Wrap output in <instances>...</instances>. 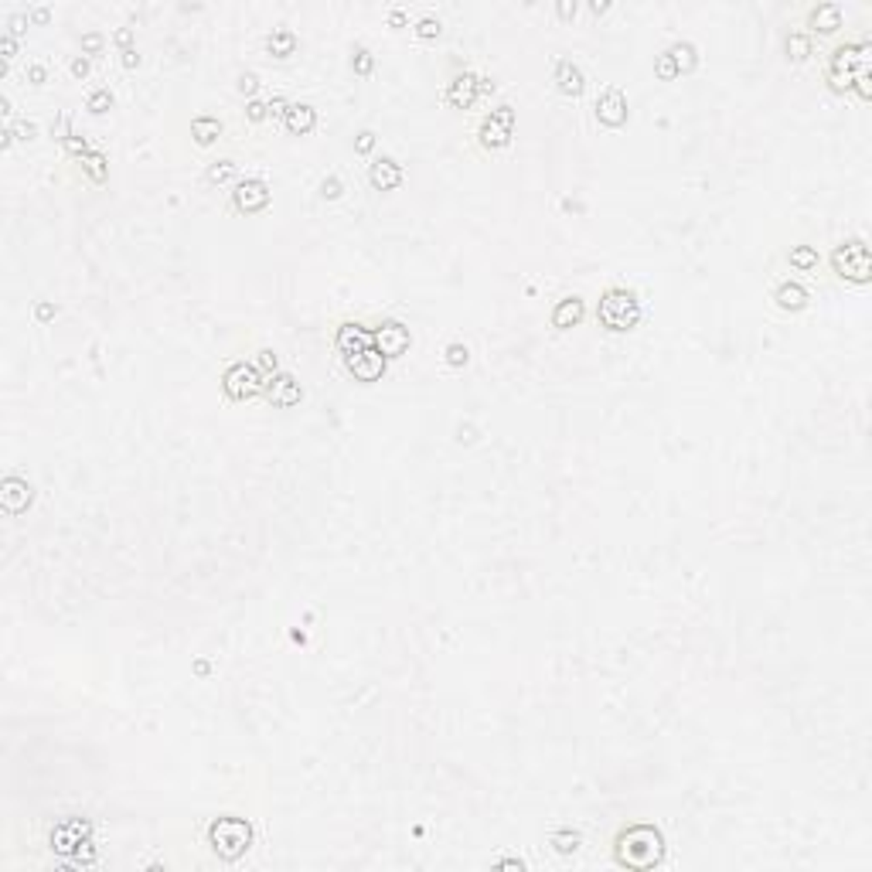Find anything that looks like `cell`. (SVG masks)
<instances>
[{
    "instance_id": "1",
    "label": "cell",
    "mask_w": 872,
    "mask_h": 872,
    "mask_svg": "<svg viewBox=\"0 0 872 872\" xmlns=\"http://www.w3.org/2000/svg\"><path fill=\"white\" fill-rule=\"evenodd\" d=\"M613 859L624 869H655L664 859V835L655 824H631L617 831L613 838Z\"/></svg>"
},
{
    "instance_id": "2",
    "label": "cell",
    "mask_w": 872,
    "mask_h": 872,
    "mask_svg": "<svg viewBox=\"0 0 872 872\" xmlns=\"http://www.w3.org/2000/svg\"><path fill=\"white\" fill-rule=\"evenodd\" d=\"M208 845H212V852L218 859L236 862V859H242L252 848V824L245 818H232V815L215 818L208 824Z\"/></svg>"
},
{
    "instance_id": "3",
    "label": "cell",
    "mask_w": 872,
    "mask_h": 872,
    "mask_svg": "<svg viewBox=\"0 0 872 872\" xmlns=\"http://www.w3.org/2000/svg\"><path fill=\"white\" fill-rule=\"evenodd\" d=\"M596 320L613 331V334H624V331H634L641 324V300H637L631 290L624 287H610L600 303H596Z\"/></svg>"
},
{
    "instance_id": "4",
    "label": "cell",
    "mask_w": 872,
    "mask_h": 872,
    "mask_svg": "<svg viewBox=\"0 0 872 872\" xmlns=\"http://www.w3.org/2000/svg\"><path fill=\"white\" fill-rule=\"evenodd\" d=\"M48 842L58 855H69L76 862H92L96 859V848H92V828L85 818H65L62 824H55Z\"/></svg>"
},
{
    "instance_id": "5",
    "label": "cell",
    "mask_w": 872,
    "mask_h": 872,
    "mask_svg": "<svg viewBox=\"0 0 872 872\" xmlns=\"http://www.w3.org/2000/svg\"><path fill=\"white\" fill-rule=\"evenodd\" d=\"M869 62V41H852V45H838L828 62V89L831 92H848L855 72H862Z\"/></svg>"
},
{
    "instance_id": "6",
    "label": "cell",
    "mask_w": 872,
    "mask_h": 872,
    "mask_svg": "<svg viewBox=\"0 0 872 872\" xmlns=\"http://www.w3.org/2000/svg\"><path fill=\"white\" fill-rule=\"evenodd\" d=\"M831 266L835 273L845 280V283H855V287H866L872 280V259H869V245L862 238H848L842 245H835L831 252Z\"/></svg>"
},
{
    "instance_id": "7",
    "label": "cell",
    "mask_w": 872,
    "mask_h": 872,
    "mask_svg": "<svg viewBox=\"0 0 872 872\" xmlns=\"http://www.w3.org/2000/svg\"><path fill=\"white\" fill-rule=\"evenodd\" d=\"M222 389H225V396L229 399L245 402V399H252V396L263 392L266 378L256 365H249V362H232V365L225 369V375H222Z\"/></svg>"
},
{
    "instance_id": "8",
    "label": "cell",
    "mask_w": 872,
    "mask_h": 872,
    "mask_svg": "<svg viewBox=\"0 0 872 872\" xmlns=\"http://www.w3.org/2000/svg\"><path fill=\"white\" fill-rule=\"evenodd\" d=\"M480 147L484 150H501L511 143V136H515V109L511 106H498L491 109L484 120H480Z\"/></svg>"
},
{
    "instance_id": "9",
    "label": "cell",
    "mask_w": 872,
    "mask_h": 872,
    "mask_svg": "<svg viewBox=\"0 0 872 872\" xmlns=\"http://www.w3.org/2000/svg\"><path fill=\"white\" fill-rule=\"evenodd\" d=\"M409 344H413V334H409V327L406 324H399V320H385L378 331H375V351L389 362V358H402L406 351H409Z\"/></svg>"
},
{
    "instance_id": "10",
    "label": "cell",
    "mask_w": 872,
    "mask_h": 872,
    "mask_svg": "<svg viewBox=\"0 0 872 872\" xmlns=\"http://www.w3.org/2000/svg\"><path fill=\"white\" fill-rule=\"evenodd\" d=\"M596 120L610 127V130H620L627 123V96L617 89V85H607L600 96H596Z\"/></svg>"
},
{
    "instance_id": "11",
    "label": "cell",
    "mask_w": 872,
    "mask_h": 872,
    "mask_svg": "<svg viewBox=\"0 0 872 872\" xmlns=\"http://www.w3.org/2000/svg\"><path fill=\"white\" fill-rule=\"evenodd\" d=\"M232 205H236V212H242V215L263 212L266 205H269V185L259 181V178H245V181H238L236 191H232Z\"/></svg>"
},
{
    "instance_id": "12",
    "label": "cell",
    "mask_w": 872,
    "mask_h": 872,
    "mask_svg": "<svg viewBox=\"0 0 872 872\" xmlns=\"http://www.w3.org/2000/svg\"><path fill=\"white\" fill-rule=\"evenodd\" d=\"M31 501H34V487L27 484L24 477H17V474L3 477V484H0V504H3L7 515H21V511H27Z\"/></svg>"
},
{
    "instance_id": "13",
    "label": "cell",
    "mask_w": 872,
    "mask_h": 872,
    "mask_svg": "<svg viewBox=\"0 0 872 872\" xmlns=\"http://www.w3.org/2000/svg\"><path fill=\"white\" fill-rule=\"evenodd\" d=\"M266 399H269V406L290 409V406H296V402L303 399V389H300V382L293 378L290 371H276V375H269V382H266Z\"/></svg>"
},
{
    "instance_id": "14",
    "label": "cell",
    "mask_w": 872,
    "mask_h": 872,
    "mask_svg": "<svg viewBox=\"0 0 872 872\" xmlns=\"http://www.w3.org/2000/svg\"><path fill=\"white\" fill-rule=\"evenodd\" d=\"M334 348L341 351L344 358H351V355H362V351H369L375 348V334H371L365 324H355V320H348L338 327V334H334Z\"/></svg>"
},
{
    "instance_id": "15",
    "label": "cell",
    "mask_w": 872,
    "mask_h": 872,
    "mask_svg": "<svg viewBox=\"0 0 872 872\" xmlns=\"http://www.w3.org/2000/svg\"><path fill=\"white\" fill-rule=\"evenodd\" d=\"M480 76L474 72H460V76H453L447 85V92H443V99H447L453 109H471L480 99Z\"/></svg>"
},
{
    "instance_id": "16",
    "label": "cell",
    "mask_w": 872,
    "mask_h": 872,
    "mask_svg": "<svg viewBox=\"0 0 872 872\" xmlns=\"http://www.w3.org/2000/svg\"><path fill=\"white\" fill-rule=\"evenodd\" d=\"M344 369L355 375V382H378L382 375H385V358L369 348V351H362V355H351V358H344Z\"/></svg>"
},
{
    "instance_id": "17",
    "label": "cell",
    "mask_w": 872,
    "mask_h": 872,
    "mask_svg": "<svg viewBox=\"0 0 872 872\" xmlns=\"http://www.w3.org/2000/svg\"><path fill=\"white\" fill-rule=\"evenodd\" d=\"M552 79H555V89H559L562 96H569V99L582 96V89H586V76H582V69L573 62V58H559V62H555Z\"/></svg>"
},
{
    "instance_id": "18",
    "label": "cell",
    "mask_w": 872,
    "mask_h": 872,
    "mask_svg": "<svg viewBox=\"0 0 872 872\" xmlns=\"http://www.w3.org/2000/svg\"><path fill=\"white\" fill-rule=\"evenodd\" d=\"M369 185L375 191H396L402 185V164L392 157H378L369 164Z\"/></svg>"
},
{
    "instance_id": "19",
    "label": "cell",
    "mask_w": 872,
    "mask_h": 872,
    "mask_svg": "<svg viewBox=\"0 0 872 872\" xmlns=\"http://www.w3.org/2000/svg\"><path fill=\"white\" fill-rule=\"evenodd\" d=\"M808 27L818 31V34H835V31L842 27V7L831 3V0L811 7V10H808Z\"/></svg>"
},
{
    "instance_id": "20",
    "label": "cell",
    "mask_w": 872,
    "mask_h": 872,
    "mask_svg": "<svg viewBox=\"0 0 872 872\" xmlns=\"http://www.w3.org/2000/svg\"><path fill=\"white\" fill-rule=\"evenodd\" d=\"M582 317H586V303H582L580 296H562L552 307V327H559V331L576 327Z\"/></svg>"
},
{
    "instance_id": "21",
    "label": "cell",
    "mask_w": 872,
    "mask_h": 872,
    "mask_svg": "<svg viewBox=\"0 0 872 872\" xmlns=\"http://www.w3.org/2000/svg\"><path fill=\"white\" fill-rule=\"evenodd\" d=\"M287 130L290 133H296V136H307V133L317 127V109L314 106H307V103H290V109H287Z\"/></svg>"
},
{
    "instance_id": "22",
    "label": "cell",
    "mask_w": 872,
    "mask_h": 872,
    "mask_svg": "<svg viewBox=\"0 0 872 872\" xmlns=\"http://www.w3.org/2000/svg\"><path fill=\"white\" fill-rule=\"evenodd\" d=\"M773 300H777V307H780V310H791V314H797V310H804V307H808V290H804L801 283H794V280H784V283L773 290Z\"/></svg>"
},
{
    "instance_id": "23",
    "label": "cell",
    "mask_w": 872,
    "mask_h": 872,
    "mask_svg": "<svg viewBox=\"0 0 872 872\" xmlns=\"http://www.w3.org/2000/svg\"><path fill=\"white\" fill-rule=\"evenodd\" d=\"M191 136H194L198 147H212L222 136V120L218 116H194L191 120Z\"/></svg>"
},
{
    "instance_id": "24",
    "label": "cell",
    "mask_w": 872,
    "mask_h": 872,
    "mask_svg": "<svg viewBox=\"0 0 872 872\" xmlns=\"http://www.w3.org/2000/svg\"><path fill=\"white\" fill-rule=\"evenodd\" d=\"M784 52H787L791 62H804V58L815 55V41H811V34H804V31H791V34L784 38Z\"/></svg>"
},
{
    "instance_id": "25",
    "label": "cell",
    "mask_w": 872,
    "mask_h": 872,
    "mask_svg": "<svg viewBox=\"0 0 872 872\" xmlns=\"http://www.w3.org/2000/svg\"><path fill=\"white\" fill-rule=\"evenodd\" d=\"M664 52L671 55V62H675L678 76H685V72H692V69L699 65V52H695V45H692V41H675V45H671V48H664Z\"/></svg>"
},
{
    "instance_id": "26",
    "label": "cell",
    "mask_w": 872,
    "mask_h": 872,
    "mask_svg": "<svg viewBox=\"0 0 872 872\" xmlns=\"http://www.w3.org/2000/svg\"><path fill=\"white\" fill-rule=\"evenodd\" d=\"M266 48H269V55H276V58H290L296 52V34H293L290 27H276L266 38Z\"/></svg>"
},
{
    "instance_id": "27",
    "label": "cell",
    "mask_w": 872,
    "mask_h": 872,
    "mask_svg": "<svg viewBox=\"0 0 872 872\" xmlns=\"http://www.w3.org/2000/svg\"><path fill=\"white\" fill-rule=\"evenodd\" d=\"M82 174L92 181V185H103L109 178V160L106 154H99V150H89L85 157H82Z\"/></svg>"
},
{
    "instance_id": "28",
    "label": "cell",
    "mask_w": 872,
    "mask_h": 872,
    "mask_svg": "<svg viewBox=\"0 0 872 872\" xmlns=\"http://www.w3.org/2000/svg\"><path fill=\"white\" fill-rule=\"evenodd\" d=\"M787 263H791L794 269H801V273H811V269H818L821 256H818L815 245H794L791 252H787Z\"/></svg>"
},
{
    "instance_id": "29",
    "label": "cell",
    "mask_w": 872,
    "mask_h": 872,
    "mask_svg": "<svg viewBox=\"0 0 872 872\" xmlns=\"http://www.w3.org/2000/svg\"><path fill=\"white\" fill-rule=\"evenodd\" d=\"M549 845H552L559 855H573V852L582 845V835L580 831H573V828H559V831L549 835Z\"/></svg>"
},
{
    "instance_id": "30",
    "label": "cell",
    "mask_w": 872,
    "mask_h": 872,
    "mask_svg": "<svg viewBox=\"0 0 872 872\" xmlns=\"http://www.w3.org/2000/svg\"><path fill=\"white\" fill-rule=\"evenodd\" d=\"M208 185H225V181H232L236 178V160H229V157H222V160H215V164H208Z\"/></svg>"
},
{
    "instance_id": "31",
    "label": "cell",
    "mask_w": 872,
    "mask_h": 872,
    "mask_svg": "<svg viewBox=\"0 0 872 872\" xmlns=\"http://www.w3.org/2000/svg\"><path fill=\"white\" fill-rule=\"evenodd\" d=\"M443 362H447L450 369H464V365L471 362V348L464 341H450L447 348H443Z\"/></svg>"
},
{
    "instance_id": "32",
    "label": "cell",
    "mask_w": 872,
    "mask_h": 872,
    "mask_svg": "<svg viewBox=\"0 0 872 872\" xmlns=\"http://www.w3.org/2000/svg\"><path fill=\"white\" fill-rule=\"evenodd\" d=\"M85 109L96 113V116H103L106 109H113V92H109V89H92L89 99H85Z\"/></svg>"
},
{
    "instance_id": "33",
    "label": "cell",
    "mask_w": 872,
    "mask_h": 872,
    "mask_svg": "<svg viewBox=\"0 0 872 872\" xmlns=\"http://www.w3.org/2000/svg\"><path fill=\"white\" fill-rule=\"evenodd\" d=\"M413 31H416V38H423V41H433V38H440L443 24H440L436 17H429V14H426V17H420V21H416V27H413Z\"/></svg>"
},
{
    "instance_id": "34",
    "label": "cell",
    "mask_w": 872,
    "mask_h": 872,
    "mask_svg": "<svg viewBox=\"0 0 872 872\" xmlns=\"http://www.w3.org/2000/svg\"><path fill=\"white\" fill-rule=\"evenodd\" d=\"M655 76H658L661 82L678 79V69H675V62H671V55H668V52H661L658 58H655Z\"/></svg>"
},
{
    "instance_id": "35",
    "label": "cell",
    "mask_w": 872,
    "mask_h": 872,
    "mask_svg": "<svg viewBox=\"0 0 872 872\" xmlns=\"http://www.w3.org/2000/svg\"><path fill=\"white\" fill-rule=\"evenodd\" d=\"M371 65H375V58H371L369 48H355V55H351V69H355L358 76H371Z\"/></svg>"
},
{
    "instance_id": "36",
    "label": "cell",
    "mask_w": 872,
    "mask_h": 872,
    "mask_svg": "<svg viewBox=\"0 0 872 872\" xmlns=\"http://www.w3.org/2000/svg\"><path fill=\"white\" fill-rule=\"evenodd\" d=\"M256 369L263 371V375H276V369H280V358H276V351H273V348H263V351L256 355Z\"/></svg>"
},
{
    "instance_id": "37",
    "label": "cell",
    "mask_w": 872,
    "mask_h": 872,
    "mask_svg": "<svg viewBox=\"0 0 872 872\" xmlns=\"http://www.w3.org/2000/svg\"><path fill=\"white\" fill-rule=\"evenodd\" d=\"M65 154H69V157H79V160H82L85 154H89V140H85L82 133H72V136L65 140Z\"/></svg>"
},
{
    "instance_id": "38",
    "label": "cell",
    "mask_w": 872,
    "mask_h": 872,
    "mask_svg": "<svg viewBox=\"0 0 872 872\" xmlns=\"http://www.w3.org/2000/svg\"><path fill=\"white\" fill-rule=\"evenodd\" d=\"M320 194L327 198V201H334V198H341L344 194V185H341V178L338 174H327L324 181H320Z\"/></svg>"
},
{
    "instance_id": "39",
    "label": "cell",
    "mask_w": 872,
    "mask_h": 872,
    "mask_svg": "<svg viewBox=\"0 0 872 872\" xmlns=\"http://www.w3.org/2000/svg\"><path fill=\"white\" fill-rule=\"evenodd\" d=\"M103 45H106V38H103L99 31L82 34V55H99V52H103Z\"/></svg>"
},
{
    "instance_id": "40",
    "label": "cell",
    "mask_w": 872,
    "mask_h": 872,
    "mask_svg": "<svg viewBox=\"0 0 872 872\" xmlns=\"http://www.w3.org/2000/svg\"><path fill=\"white\" fill-rule=\"evenodd\" d=\"M72 133H76V130H72V116H69V113H58V120L52 123V136H58V140L65 143Z\"/></svg>"
},
{
    "instance_id": "41",
    "label": "cell",
    "mask_w": 872,
    "mask_h": 872,
    "mask_svg": "<svg viewBox=\"0 0 872 872\" xmlns=\"http://www.w3.org/2000/svg\"><path fill=\"white\" fill-rule=\"evenodd\" d=\"M245 116H249V123H263L266 116H269V103H263V99H249V103H245Z\"/></svg>"
},
{
    "instance_id": "42",
    "label": "cell",
    "mask_w": 872,
    "mask_h": 872,
    "mask_svg": "<svg viewBox=\"0 0 872 872\" xmlns=\"http://www.w3.org/2000/svg\"><path fill=\"white\" fill-rule=\"evenodd\" d=\"M852 89L862 96V99H872V76L869 69H862V72H855V79H852Z\"/></svg>"
},
{
    "instance_id": "43",
    "label": "cell",
    "mask_w": 872,
    "mask_h": 872,
    "mask_svg": "<svg viewBox=\"0 0 872 872\" xmlns=\"http://www.w3.org/2000/svg\"><path fill=\"white\" fill-rule=\"evenodd\" d=\"M236 89L242 96H256V92H259V76H256V72H242L238 82H236Z\"/></svg>"
},
{
    "instance_id": "44",
    "label": "cell",
    "mask_w": 872,
    "mask_h": 872,
    "mask_svg": "<svg viewBox=\"0 0 872 872\" xmlns=\"http://www.w3.org/2000/svg\"><path fill=\"white\" fill-rule=\"evenodd\" d=\"M69 69H72V76H76V79H85V76L92 72V62H89V55H76Z\"/></svg>"
},
{
    "instance_id": "45",
    "label": "cell",
    "mask_w": 872,
    "mask_h": 872,
    "mask_svg": "<svg viewBox=\"0 0 872 872\" xmlns=\"http://www.w3.org/2000/svg\"><path fill=\"white\" fill-rule=\"evenodd\" d=\"M10 130H14V136H17V140H31V136L38 133V127H34L31 120H17V123H10Z\"/></svg>"
},
{
    "instance_id": "46",
    "label": "cell",
    "mask_w": 872,
    "mask_h": 872,
    "mask_svg": "<svg viewBox=\"0 0 872 872\" xmlns=\"http://www.w3.org/2000/svg\"><path fill=\"white\" fill-rule=\"evenodd\" d=\"M371 147H375V133L362 130V133H358V140H355V154H369Z\"/></svg>"
},
{
    "instance_id": "47",
    "label": "cell",
    "mask_w": 872,
    "mask_h": 872,
    "mask_svg": "<svg viewBox=\"0 0 872 872\" xmlns=\"http://www.w3.org/2000/svg\"><path fill=\"white\" fill-rule=\"evenodd\" d=\"M27 21H31V17H27V14H10V21H7V27H10V31H7V34H10V38H17V34H24Z\"/></svg>"
},
{
    "instance_id": "48",
    "label": "cell",
    "mask_w": 872,
    "mask_h": 872,
    "mask_svg": "<svg viewBox=\"0 0 872 872\" xmlns=\"http://www.w3.org/2000/svg\"><path fill=\"white\" fill-rule=\"evenodd\" d=\"M287 109H290V103H287L283 96H273V99H269V116H276V120H287Z\"/></svg>"
},
{
    "instance_id": "49",
    "label": "cell",
    "mask_w": 872,
    "mask_h": 872,
    "mask_svg": "<svg viewBox=\"0 0 872 872\" xmlns=\"http://www.w3.org/2000/svg\"><path fill=\"white\" fill-rule=\"evenodd\" d=\"M27 79L34 82V85H41V82H48V69L41 62H34V65H27Z\"/></svg>"
},
{
    "instance_id": "50",
    "label": "cell",
    "mask_w": 872,
    "mask_h": 872,
    "mask_svg": "<svg viewBox=\"0 0 872 872\" xmlns=\"http://www.w3.org/2000/svg\"><path fill=\"white\" fill-rule=\"evenodd\" d=\"M113 41L120 45V52H127V48H133V27H120V31L113 34Z\"/></svg>"
},
{
    "instance_id": "51",
    "label": "cell",
    "mask_w": 872,
    "mask_h": 872,
    "mask_svg": "<svg viewBox=\"0 0 872 872\" xmlns=\"http://www.w3.org/2000/svg\"><path fill=\"white\" fill-rule=\"evenodd\" d=\"M55 314H58V307H55V303H48V300H41V303L34 307V317L41 320V324H45V320H52Z\"/></svg>"
},
{
    "instance_id": "52",
    "label": "cell",
    "mask_w": 872,
    "mask_h": 872,
    "mask_svg": "<svg viewBox=\"0 0 872 872\" xmlns=\"http://www.w3.org/2000/svg\"><path fill=\"white\" fill-rule=\"evenodd\" d=\"M576 10H580V3H576V0H573V3H569V0H562V3H555V14H559V17H562V21H569V17H576Z\"/></svg>"
},
{
    "instance_id": "53",
    "label": "cell",
    "mask_w": 872,
    "mask_h": 872,
    "mask_svg": "<svg viewBox=\"0 0 872 872\" xmlns=\"http://www.w3.org/2000/svg\"><path fill=\"white\" fill-rule=\"evenodd\" d=\"M0 52H3V62H10V58L17 55V41H14L10 34H3V38H0Z\"/></svg>"
},
{
    "instance_id": "54",
    "label": "cell",
    "mask_w": 872,
    "mask_h": 872,
    "mask_svg": "<svg viewBox=\"0 0 872 872\" xmlns=\"http://www.w3.org/2000/svg\"><path fill=\"white\" fill-rule=\"evenodd\" d=\"M27 17H31V21H38V24H45V21L52 17V10H48V7H31V10H27Z\"/></svg>"
},
{
    "instance_id": "55",
    "label": "cell",
    "mask_w": 872,
    "mask_h": 872,
    "mask_svg": "<svg viewBox=\"0 0 872 872\" xmlns=\"http://www.w3.org/2000/svg\"><path fill=\"white\" fill-rule=\"evenodd\" d=\"M123 55V69H136L140 65V55H136V48H127V52H120Z\"/></svg>"
},
{
    "instance_id": "56",
    "label": "cell",
    "mask_w": 872,
    "mask_h": 872,
    "mask_svg": "<svg viewBox=\"0 0 872 872\" xmlns=\"http://www.w3.org/2000/svg\"><path fill=\"white\" fill-rule=\"evenodd\" d=\"M406 21H409V17H406V10H399V7H392V10H389V24H392V27H402Z\"/></svg>"
},
{
    "instance_id": "57",
    "label": "cell",
    "mask_w": 872,
    "mask_h": 872,
    "mask_svg": "<svg viewBox=\"0 0 872 872\" xmlns=\"http://www.w3.org/2000/svg\"><path fill=\"white\" fill-rule=\"evenodd\" d=\"M498 869H518V872H522V859H501V862H498Z\"/></svg>"
},
{
    "instance_id": "58",
    "label": "cell",
    "mask_w": 872,
    "mask_h": 872,
    "mask_svg": "<svg viewBox=\"0 0 872 872\" xmlns=\"http://www.w3.org/2000/svg\"><path fill=\"white\" fill-rule=\"evenodd\" d=\"M477 89H480V96H491V92H494V82H491V79H480V85H477Z\"/></svg>"
},
{
    "instance_id": "59",
    "label": "cell",
    "mask_w": 872,
    "mask_h": 872,
    "mask_svg": "<svg viewBox=\"0 0 872 872\" xmlns=\"http://www.w3.org/2000/svg\"><path fill=\"white\" fill-rule=\"evenodd\" d=\"M589 10H593V14H596V17H600V14H607V10H610V3H593V7H589Z\"/></svg>"
}]
</instances>
